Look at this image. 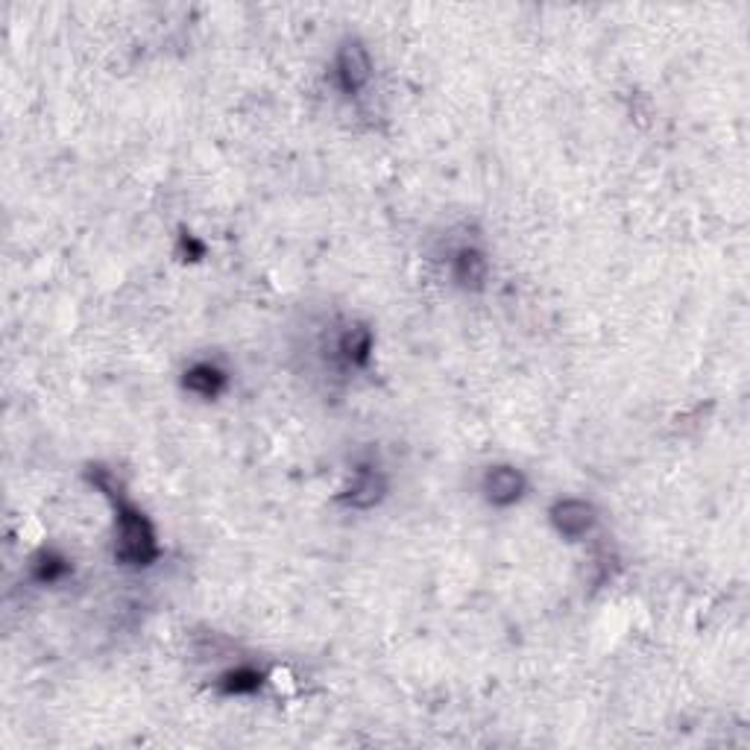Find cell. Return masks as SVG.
<instances>
[{"instance_id": "cell-1", "label": "cell", "mask_w": 750, "mask_h": 750, "mask_svg": "<svg viewBox=\"0 0 750 750\" xmlns=\"http://www.w3.org/2000/svg\"><path fill=\"white\" fill-rule=\"evenodd\" d=\"M159 557V543H156V531H152L150 519L144 516L141 510L135 508L133 501L117 499L115 501V560L124 566H152Z\"/></svg>"}, {"instance_id": "cell-2", "label": "cell", "mask_w": 750, "mask_h": 750, "mask_svg": "<svg viewBox=\"0 0 750 750\" xmlns=\"http://www.w3.org/2000/svg\"><path fill=\"white\" fill-rule=\"evenodd\" d=\"M331 80L343 98H357L373 82V59L366 54V47L357 42H346L340 47L331 63Z\"/></svg>"}, {"instance_id": "cell-3", "label": "cell", "mask_w": 750, "mask_h": 750, "mask_svg": "<svg viewBox=\"0 0 750 750\" xmlns=\"http://www.w3.org/2000/svg\"><path fill=\"white\" fill-rule=\"evenodd\" d=\"M481 492L492 508H510V504L522 501V496L527 492V478L516 466H490L481 478Z\"/></svg>"}, {"instance_id": "cell-4", "label": "cell", "mask_w": 750, "mask_h": 750, "mask_svg": "<svg viewBox=\"0 0 750 750\" xmlns=\"http://www.w3.org/2000/svg\"><path fill=\"white\" fill-rule=\"evenodd\" d=\"M548 519H552L554 531L566 539H581L599 522L595 508L583 499H557L548 510Z\"/></svg>"}, {"instance_id": "cell-5", "label": "cell", "mask_w": 750, "mask_h": 750, "mask_svg": "<svg viewBox=\"0 0 750 750\" xmlns=\"http://www.w3.org/2000/svg\"><path fill=\"white\" fill-rule=\"evenodd\" d=\"M385 492L387 478L385 473H382V466L357 464L355 473H352V481H349V487L343 490V501H346L349 508L366 510L385 499Z\"/></svg>"}, {"instance_id": "cell-6", "label": "cell", "mask_w": 750, "mask_h": 750, "mask_svg": "<svg viewBox=\"0 0 750 750\" xmlns=\"http://www.w3.org/2000/svg\"><path fill=\"white\" fill-rule=\"evenodd\" d=\"M182 387H185L191 396H200V399H217V396L226 394L229 387V373L217 361H194V364L185 366L182 373Z\"/></svg>"}, {"instance_id": "cell-7", "label": "cell", "mask_w": 750, "mask_h": 750, "mask_svg": "<svg viewBox=\"0 0 750 750\" xmlns=\"http://www.w3.org/2000/svg\"><path fill=\"white\" fill-rule=\"evenodd\" d=\"M448 268H452V276H455L457 285L466 287V291H478V287H484L487 276H490V259H487V252H484L481 247H475V243H461V247L452 252Z\"/></svg>"}, {"instance_id": "cell-8", "label": "cell", "mask_w": 750, "mask_h": 750, "mask_svg": "<svg viewBox=\"0 0 750 750\" xmlns=\"http://www.w3.org/2000/svg\"><path fill=\"white\" fill-rule=\"evenodd\" d=\"M261 680H264V674H261L259 669H252V666H235V669H229L224 678H220V692L229 697L255 695L261 689Z\"/></svg>"}, {"instance_id": "cell-9", "label": "cell", "mask_w": 750, "mask_h": 750, "mask_svg": "<svg viewBox=\"0 0 750 750\" xmlns=\"http://www.w3.org/2000/svg\"><path fill=\"white\" fill-rule=\"evenodd\" d=\"M68 575V560L56 552H42L36 557V578L42 583H56Z\"/></svg>"}]
</instances>
